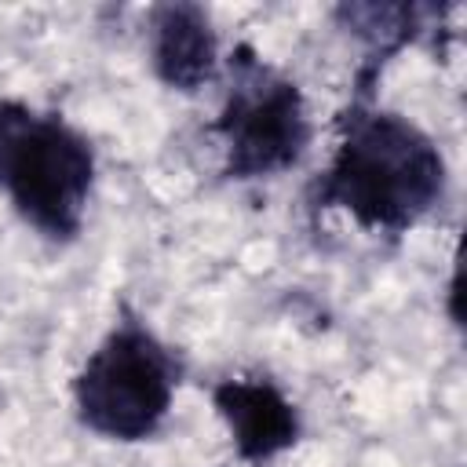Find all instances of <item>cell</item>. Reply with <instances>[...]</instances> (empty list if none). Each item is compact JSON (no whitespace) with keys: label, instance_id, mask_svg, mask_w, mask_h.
I'll return each mask as SVG.
<instances>
[{"label":"cell","instance_id":"1","mask_svg":"<svg viewBox=\"0 0 467 467\" xmlns=\"http://www.w3.org/2000/svg\"><path fill=\"white\" fill-rule=\"evenodd\" d=\"M434 142L398 113H354L321 179V201L368 230H405L441 197Z\"/></svg>","mask_w":467,"mask_h":467},{"label":"cell","instance_id":"2","mask_svg":"<svg viewBox=\"0 0 467 467\" xmlns=\"http://www.w3.org/2000/svg\"><path fill=\"white\" fill-rule=\"evenodd\" d=\"M91 182L95 157L77 128L22 102H0V193L36 234L77 237Z\"/></svg>","mask_w":467,"mask_h":467},{"label":"cell","instance_id":"3","mask_svg":"<svg viewBox=\"0 0 467 467\" xmlns=\"http://www.w3.org/2000/svg\"><path fill=\"white\" fill-rule=\"evenodd\" d=\"M179 365L171 350L139 321H120L84 361L73 379V401L102 438L142 441L150 438L175 398Z\"/></svg>","mask_w":467,"mask_h":467},{"label":"cell","instance_id":"4","mask_svg":"<svg viewBox=\"0 0 467 467\" xmlns=\"http://www.w3.org/2000/svg\"><path fill=\"white\" fill-rule=\"evenodd\" d=\"M215 131L226 142V171L234 179L277 175L292 168L310 142L299 88L252 58V51L234 58V80Z\"/></svg>","mask_w":467,"mask_h":467},{"label":"cell","instance_id":"5","mask_svg":"<svg viewBox=\"0 0 467 467\" xmlns=\"http://www.w3.org/2000/svg\"><path fill=\"white\" fill-rule=\"evenodd\" d=\"M215 409L226 420L244 460H270L299 438L296 405L263 379H226L215 387Z\"/></svg>","mask_w":467,"mask_h":467},{"label":"cell","instance_id":"6","mask_svg":"<svg viewBox=\"0 0 467 467\" xmlns=\"http://www.w3.org/2000/svg\"><path fill=\"white\" fill-rule=\"evenodd\" d=\"M150 55L164 84L179 91H197L215 77L219 47L212 22L193 4H164L150 22Z\"/></svg>","mask_w":467,"mask_h":467}]
</instances>
